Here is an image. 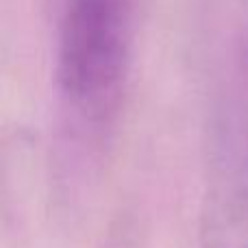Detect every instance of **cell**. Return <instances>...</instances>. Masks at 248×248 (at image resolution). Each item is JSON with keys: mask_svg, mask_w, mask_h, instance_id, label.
<instances>
[{"mask_svg": "<svg viewBox=\"0 0 248 248\" xmlns=\"http://www.w3.org/2000/svg\"><path fill=\"white\" fill-rule=\"evenodd\" d=\"M198 248H248V159L214 144Z\"/></svg>", "mask_w": 248, "mask_h": 248, "instance_id": "obj_2", "label": "cell"}, {"mask_svg": "<svg viewBox=\"0 0 248 248\" xmlns=\"http://www.w3.org/2000/svg\"><path fill=\"white\" fill-rule=\"evenodd\" d=\"M135 0H61L57 85L83 122L116 116L131 70Z\"/></svg>", "mask_w": 248, "mask_h": 248, "instance_id": "obj_1", "label": "cell"}]
</instances>
